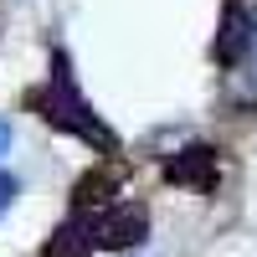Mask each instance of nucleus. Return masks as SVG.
<instances>
[{"instance_id": "6", "label": "nucleus", "mask_w": 257, "mask_h": 257, "mask_svg": "<svg viewBox=\"0 0 257 257\" xmlns=\"http://www.w3.org/2000/svg\"><path fill=\"white\" fill-rule=\"evenodd\" d=\"M41 257H93V231H88V216H72V221H62L47 247H41Z\"/></svg>"}, {"instance_id": "1", "label": "nucleus", "mask_w": 257, "mask_h": 257, "mask_svg": "<svg viewBox=\"0 0 257 257\" xmlns=\"http://www.w3.org/2000/svg\"><path fill=\"white\" fill-rule=\"evenodd\" d=\"M26 108H31V113H41L52 128H62V134H77L82 144L103 149V155H118V134H113V128L103 123L98 113H93V103L82 98L77 77H72L67 52H52V77L41 82V88H31V93H26Z\"/></svg>"}, {"instance_id": "7", "label": "nucleus", "mask_w": 257, "mask_h": 257, "mask_svg": "<svg viewBox=\"0 0 257 257\" xmlns=\"http://www.w3.org/2000/svg\"><path fill=\"white\" fill-rule=\"evenodd\" d=\"M11 201H16V175H6V170H0V216L11 211Z\"/></svg>"}, {"instance_id": "4", "label": "nucleus", "mask_w": 257, "mask_h": 257, "mask_svg": "<svg viewBox=\"0 0 257 257\" xmlns=\"http://www.w3.org/2000/svg\"><path fill=\"white\" fill-rule=\"evenodd\" d=\"M118 185H123V165H118L113 155H103L93 170H82V175H77V185H72V211H77V216H93V211L113 206Z\"/></svg>"}, {"instance_id": "2", "label": "nucleus", "mask_w": 257, "mask_h": 257, "mask_svg": "<svg viewBox=\"0 0 257 257\" xmlns=\"http://www.w3.org/2000/svg\"><path fill=\"white\" fill-rule=\"evenodd\" d=\"M88 231H93V252H128L134 242L149 237V211L139 201H113L88 216Z\"/></svg>"}, {"instance_id": "3", "label": "nucleus", "mask_w": 257, "mask_h": 257, "mask_svg": "<svg viewBox=\"0 0 257 257\" xmlns=\"http://www.w3.org/2000/svg\"><path fill=\"white\" fill-rule=\"evenodd\" d=\"M257 41V16L242 6V0H226L221 6V26H216V47H211V57L221 62V67H242V57L252 52Z\"/></svg>"}, {"instance_id": "5", "label": "nucleus", "mask_w": 257, "mask_h": 257, "mask_svg": "<svg viewBox=\"0 0 257 257\" xmlns=\"http://www.w3.org/2000/svg\"><path fill=\"white\" fill-rule=\"evenodd\" d=\"M221 175V155L211 144H185L180 155L165 160V180L170 185H190V190H216Z\"/></svg>"}, {"instance_id": "8", "label": "nucleus", "mask_w": 257, "mask_h": 257, "mask_svg": "<svg viewBox=\"0 0 257 257\" xmlns=\"http://www.w3.org/2000/svg\"><path fill=\"white\" fill-rule=\"evenodd\" d=\"M6 149H11V123L0 118V155H6Z\"/></svg>"}]
</instances>
